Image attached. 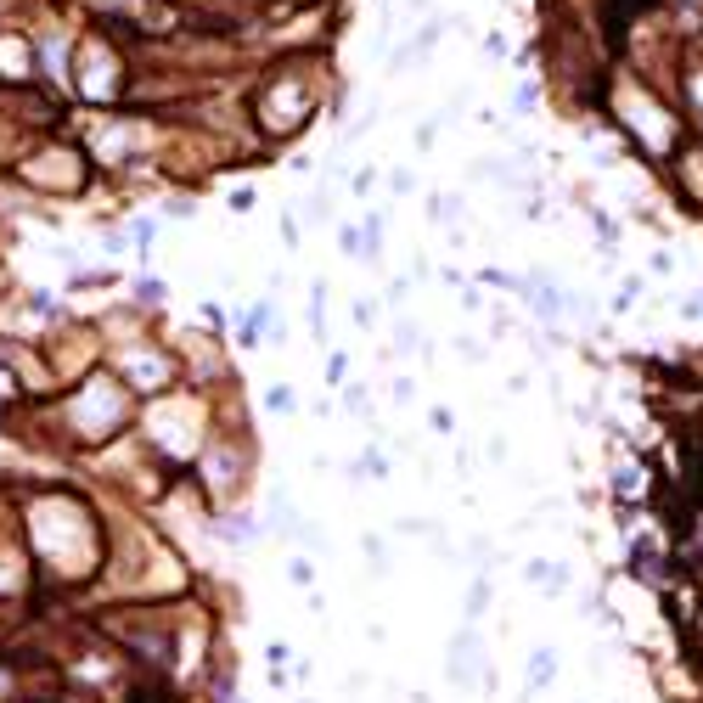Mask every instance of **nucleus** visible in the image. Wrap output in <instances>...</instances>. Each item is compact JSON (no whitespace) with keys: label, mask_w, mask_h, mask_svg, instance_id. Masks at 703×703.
<instances>
[{"label":"nucleus","mask_w":703,"mask_h":703,"mask_svg":"<svg viewBox=\"0 0 703 703\" xmlns=\"http://www.w3.org/2000/svg\"><path fill=\"white\" fill-rule=\"evenodd\" d=\"M552 653H535V659H529V687H546V681H552Z\"/></svg>","instance_id":"1"}]
</instances>
